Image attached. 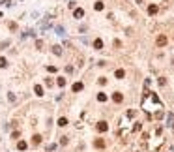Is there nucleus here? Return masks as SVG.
<instances>
[{
  "label": "nucleus",
  "instance_id": "17",
  "mask_svg": "<svg viewBox=\"0 0 174 152\" xmlns=\"http://www.w3.org/2000/svg\"><path fill=\"white\" fill-rule=\"evenodd\" d=\"M68 143H69V137H66V135L60 137V145H68Z\"/></svg>",
  "mask_w": 174,
  "mask_h": 152
},
{
  "label": "nucleus",
  "instance_id": "19",
  "mask_svg": "<svg viewBox=\"0 0 174 152\" xmlns=\"http://www.w3.org/2000/svg\"><path fill=\"white\" fill-rule=\"evenodd\" d=\"M56 70H58V68H56V66H47V72H51V73H54Z\"/></svg>",
  "mask_w": 174,
  "mask_h": 152
},
{
  "label": "nucleus",
  "instance_id": "15",
  "mask_svg": "<svg viewBox=\"0 0 174 152\" xmlns=\"http://www.w3.org/2000/svg\"><path fill=\"white\" fill-rule=\"evenodd\" d=\"M98 100H99V101H107V94L99 92V94H98Z\"/></svg>",
  "mask_w": 174,
  "mask_h": 152
},
{
  "label": "nucleus",
  "instance_id": "4",
  "mask_svg": "<svg viewBox=\"0 0 174 152\" xmlns=\"http://www.w3.org/2000/svg\"><path fill=\"white\" fill-rule=\"evenodd\" d=\"M94 147H96V148H103V147H105V141H103V139H96V141H94Z\"/></svg>",
  "mask_w": 174,
  "mask_h": 152
},
{
  "label": "nucleus",
  "instance_id": "8",
  "mask_svg": "<svg viewBox=\"0 0 174 152\" xmlns=\"http://www.w3.org/2000/svg\"><path fill=\"white\" fill-rule=\"evenodd\" d=\"M94 47H96V49H103V39H96V41H94Z\"/></svg>",
  "mask_w": 174,
  "mask_h": 152
},
{
  "label": "nucleus",
  "instance_id": "14",
  "mask_svg": "<svg viewBox=\"0 0 174 152\" xmlns=\"http://www.w3.org/2000/svg\"><path fill=\"white\" fill-rule=\"evenodd\" d=\"M52 53H54V55H62V47H60V45H54V47H52Z\"/></svg>",
  "mask_w": 174,
  "mask_h": 152
},
{
  "label": "nucleus",
  "instance_id": "16",
  "mask_svg": "<svg viewBox=\"0 0 174 152\" xmlns=\"http://www.w3.org/2000/svg\"><path fill=\"white\" fill-rule=\"evenodd\" d=\"M140 128H142V124H140V122H135V126H133L131 131H140Z\"/></svg>",
  "mask_w": 174,
  "mask_h": 152
},
{
  "label": "nucleus",
  "instance_id": "12",
  "mask_svg": "<svg viewBox=\"0 0 174 152\" xmlns=\"http://www.w3.org/2000/svg\"><path fill=\"white\" fill-rule=\"evenodd\" d=\"M58 126H60V128L68 126V118H58Z\"/></svg>",
  "mask_w": 174,
  "mask_h": 152
},
{
  "label": "nucleus",
  "instance_id": "20",
  "mask_svg": "<svg viewBox=\"0 0 174 152\" xmlns=\"http://www.w3.org/2000/svg\"><path fill=\"white\" fill-rule=\"evenodd\" d=\"M64 84H66V79L64 77H58V86H64Z\"/></svg>",
  "mask_w": 174,
  "mask_h": 152
},
{
  "label": "nucleus",
  "instance_id": "9",
  "mask_svg": "<svg viewBox=\"0 0 174 152\" xmlns=\"http://www.w3.org/2000/svg\"><path fill=\"white\" fill-rule=\"evenodd\" d=\"M82 90V83H75L73 84V92H81Z\"/></svg>",
  "mask_w": 174,
  "mask_h": 152
},
{
  "label": "nucleus",
  "instance_id": "3",
  "mask_svg": "<svg viewBox=\"0 0 174 152\" xmlns=\"http://www.w3.org/2000/svg\"><path fill=\"white\" fill-rule=\"evenodd\" d=\"M112 100H114V101H116V103H122V100H124V96H122V94H120V92H114V94H112Z\"/></svg>",
  "mask_w": 174,
  "mask_h": 152
},
{
  "label": "nucleus",
  "instance_id": "2",
  "mask_svg": "<svg viewBox=\"0 0 174 152\" xmlns=\"http://www.w3.org/2000/svg\"><path fill=\"white\" fill-rule=\"evenodd\" d=\"M96 128H98V131H107V130H109V124H107L105 120H101V122H98Z\"/></svg>",
  "mask_w": 174,
  "mask_h": 152
},
{
  "label": "nucleus",
  "instance_id": "23",
  "mask_svg": "<svg viewBox=\"0 0 174 152\" xmlns=\"http://www.w3.org/2000/svg\"><path fill=\"white\" fill-rule=\"evenodd\" d=\"M36 47H38V49H41V47H43V41H41V39H38V41H36Z\"/></svg>",
  "mask_w": 174,
  "mask_h": 152
},
{
  "label": "nucleus",
  "instance_id": "7",
  "mask_svg": "<svg viewBox=\"0 0 174 152\" xmlns=\"http://www.w3.org/2000/svg\"><path fill=\"white\" fill-rule=\"evenodd\" d=\"M34 92L38 94V96H43V86H41V84H36V86H34Z\"/></svg>",
  "mask_w": 174,
  "mask_h": 152
},
{
  "label": "nucleus",
  "instance_id": "10",
  "mask_svg": "<svg viewBox=\"0 0 174 152\" xmlns=\"http://www.w3.org/2000/svg\"><path fill=\"white\" fill-rule=\"evenodd\" d=\"M41 143V135H34L32 137V145H39Z\"/></svg>",
  "mask_w": 174,
  "mask_h": 152
},
{
  "label": "nucleus",
  "instance_id": "21",
  "mask_svg": "<svg viewBox=\"0 0 174 152\" xmlns=\"http://www.w3.org/2000/svg\"><path fill=\"white\" fill-rule=\"evenodd\" d=\"M8 66V62H6V58H0V68H6Z\"/></svg>",
  "mask_w": 174,
  "mask_h": 152
},
{
  "label": "nucleus",
  "instance_id": "11",
  "mask_svg": "<svg viewBox=\"0 0 174 152\" xmlns=\"http://www.w3.org/2000/svg\"><path fill=\"white\" fill-rule=\"evenodd\" d=\"M116 79H124V75H125V72H124V70H116Z\"/></svg>",
  "mask_w": 174,
  "mask_h": 152
},
{
  "label": "nucleus",
  "instance_id": "18",
  "mask_svg": "<svg viewBox=\"0 0 174 152\" xmlns=\"http://www.w3.org/2000/svg\"><path fill=\"white\" fill-rule=\"evenodd\" d=\"M94 8L98 9V11H101V9H103V2H96V6H94Z\"/></svg>",
  "mask_w": 174,
  "mask_h": 152
},
{
  "label": "nucleus",
  "instance_id": "13",
  "mask_svg": "<svg viewBox=\"0 0 174 152\" xmlns=\"http://www.w3.org/2000/svg\"><path fill=\"white\" fill-rule=\"evenodd\" d=\"M73 15H75V17H77V19H81V17H82V15H84V11H82V9H81V8H79V9H75V13H73Z\"/></svg>",
  "mask_w": 174,
  "mask_h": 152
},
{
  "label": "nucleus",
  "instance_id": "1",
  "mask_svg": "<svg viewBox=\"0 0 174 152\" xmlns=\"http://www.w3.org/2000/svg\"><path fill=\"white\" fill-rule=\"evenodd\" d=\"M157 47H163V45H167V36L165 34H161V36H157Z\"/></svg>",
  "mask_w": 174,
  "mask_h": 152
},
{
  "label": "nucleus",
  "instance_id": "22",
  "mask_svg": "<svg viewBox=\"0 0 174 152\" xmlns=\"http://www.w3.org/2000/svg\"><path fill=\"white\" fill-rule=\"evenodd\" d=\"M56 32H58L60 36H64V28H62V26H56Z\"/></svg>",
  "mask_w": 174,
  "mask_h": 152
},
{
  "label": "nucleus",
  "instance_id": "6",
  "mask_svg": "<svg viewBox=\"0 0 174 152\" xmlns=\"http://www.w3.org/2000/svg\"><path fill=\"white\" fill-rule=\"evenodd\" d=\"M157 9H159V8H157V6H155V4H152V6H148V13H150V15H155V13H157Z\"/></svg>",
  "mask_w": 174,
  "mask_h": 152
},
{
  "label": "nucleus",
  "instance_id": "5",
  "mask_svg": "<svg viewBox=\"0 0 174 152\" xmlns=\"http://www.w3.org/2000/svg\"><path fill=\"white\" fill-rule=\"evenodd\" d=\"M26 147H28V143H26V141H19V143H17V148H19V150H26Z\"/></svg>",
  "mask_w": 174,
  "mask_h": 152
}]
</instances>
